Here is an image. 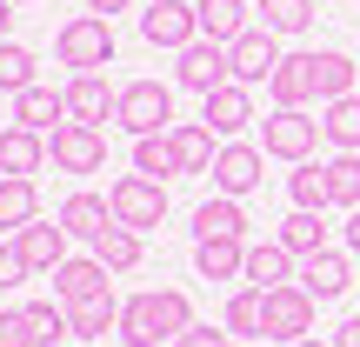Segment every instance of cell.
Segmentation results:
<instances>
[{"label":"cell","instance_id":"4","mask_svg":"<svg viewBox=\"0 0 360 347\" xmlns=\"http://www.w3.org/2000/svg\"><path fill=\"white\" fill-rule=\"evenodd\" d=\"M321 120L307 114V107H274L267 114V154L287 160V168H300V160H314V147H321Z\"/></svg>","mask_w":360,"mask_h":347},{"label":"cell","instance_id":"12","mask_svg":"<svg viewBox=\"0 0 360 347\" xmlns=\"http://www.w3.org/2000/svg\"><path fill=\"white\" fill-rule=\"evenodd\" d=\"M200 120L220 134V141H240V134L254 127V94H247L240 80H227V87L200 94Z\"/></svg>","mask_w":360,"mask_h":347},{"label":"cell","instance_id":"36","mask_svg":"<svg viewBox=\"0 0 360 347\" xmlns=\"http://www.w3.org/2000/svg\"><path fill=\"white\" fill-rule=\"evenodd\" d=\"M314 80H321V101H347L360 67L347 61V53H314Z\"/></svg>","mask_w":360,"mask_h":347},{"label":"cell","instance_id":"41","mask_svg":"<svg viewBox=\"0 0 360 347\" xmlns=\"http://www.w3.org/2000/svg\"><path fill=\"white\" fill-rule=\"evenodd\" d=\"M27 274H34V267H27L20 241H13V234H7V241H0V294H7V287H20Z\"/></svg>","mask_w":360,"mask_h":347},{"label":"cell","instance_id":"47","mask_svg":"<svg viewBox=\"0 0 360 347\" xmlns=\"http://www.w3.org/2000/svg\"><path fill=\"white\" fill-rule=\"evenodd\" d=\"M294 347H334V341H314V334H307V341H294Z\"/></svg>","mask_w":360,"mask_h":347},{"label":"cell","instance_id":"5","mask_svg":"<svg viewBox=\"0 0 360 347\" xmlns=\"http://www.w3.org/2000/svg\"><path fill=\"white\" fill-rule=\"evenodd\" d=\"M281 34H267V27H247L240 40H233L227 47V67H233V80H240V87H267L274 74H281Z\"/></svg>","mask_w":360,"mask_h":347},{"label":"cell","instance_id":"42","mask_svg":"<svg viewBox=\"0 0 360 347\" xmlns=\"http://www.w3.org/2000/svg\"><path fill=\"white\" fill-rule=\"evenodd\" d=\"M220 341H227V327H220V334H214V327H207V321H193L187 334L174 341V347H220Z\"/></svg>","mask_w":360,"mask_h":347},{"label":"cell","instance_id":"3","mask_svg":"<svg viewBox=\"0 0 360 347\" xmlns=\"http://www.w3.org/2000/svg\"><path fill=\"white\" fill-rule=\"evenodd\" d=\"M107 201H114V220H120V227H134V234H147V227L167 220V187L147 180V174H120L114 187H107Z\"/></svg>","mask_w":360,"mask_h":347},{"label":"cell","instance_id":"8","mask_svg":"<svg viewBox=\"0 0 360 347\" xmlns=\"http://www.w3.org/2000/svg\"><path fill=\"white\" fill-rule=\"evenodd\" d=\"M314 308H321V301H314L300 281L274 287V294H267V341H281V347L307 341V334H314Z\"/></svg>","mask_w":360,"mask_h":347},{"label":"cell","instance_id":"46","mask_svg":"<svg viewBox=\"0 0 360 347\" xmlns=\"http://www.w3.org/2000/svg\"><path fill=\"white\" fill-rule=\"evenodd\" d=\"M7 27H13V0H0V40H7Z\"/></svg>","mask_w":360,"mask_h":347},{"label":"cell","instance_id":"39","mask_svg":"<svg viewBox=\"0 0 360 347\" xmlns=\"http://www.w3.org/2000/svg\"><path fill=\"white\" fill-rule=\"evenodd\" d=\"M327 201L347 207V214L360 207V154H334L327 160Z\"/></svg>","mask_w":360,"mask_h":347},{"label":"cell","instance_id":"18","mask_svg":"<svg viewBox=\"0 0 360 347\" xmlns=\"http://www.w3.org/2000/svg\"><path fill=\"white\" fill-rule=\"evenodd\" d=\"M40 168H47V134H34V127H0V174H20V180H34Z\"/></svg>","mask_w":360,"mask_h":347},{"label":"cell","instance_id":"44","mask_svg":"<svg viewBox=\"0 0 360 347\" xmlns=\"http://www.w3.org/2000/svg\"><path fill=\"white\" fill-rule=\"evenodd\" d=\"M340 241H347V254H360V207L347 214V227H340Z\"/></svg>","mask_w":360,"mask_h":347},{"label":"cell","instance_id":"38","mask_svg":"<svg viewBox=\"0 0 360 347\" xmlns=\"http://www.w3.org/2000/svg\"><path fill=\"white\" fill-rule=\"evenodd\" d=\"M34 67H40V61L20 47V40H0V94H27V87H40Z\"/></svg>","mask_w":360,"mask_h":347},{"label":"cell","instance_id":"10","mask_svg":"<svg viewBox=\"0 0 360 347\" xmlns=\"http://www.w3.org/2000/svg\"><path fill=\"white\" fill-rule=\"evenodd\" d=\"M260 168H267V147H254V141H227V147H220V160H214V194L247 201V194L267 180Z\"/></svg>","mask_w":360,"mask_h":347},{"label":"cell","instance_id":"13","mask_svg":"<svg viewBox=\"0 0 360 347\" xmlns=\"http://www.w3.org/2000/svg\"><path fill=\"white\" fill-rule=\"evenodd\" d=\"M247 287H260V294H274V287L300 281V254H287L281 241H247Z\"/></svg>","mask_w":360,"mask_h":347},{"label":"cell","instance_id":"1","mask_svg":"<svg viewBox=\"0 0 360 347\" xmlns=\"http://www.w3.org/2000/svg\"><path fill=\"white\" fill-rule=\"evenodd\" d=\"M53 53H60V67H74V74H101V67L114 61V27H107L101 13H74V20L53 34Z\"/></svg>","mask_w":360,"mask_h":347},{"label":"cell","instance_id":"7","mask_svg":"<svg viewBox=\"0 0 360 347\" xmlns=\"http://www.w3.org/2000/svg\"><path fill=\"white\" fill-rule=\"evenodd\" d=\"M141 40H147V47H167V53L193 47V40H200V13H193V0H154V7L141 13Z\"/></svg>","mask_w":360,"mask_h":347},{"label":"cell","instance_id":"29","mask_svg":"<svg viewBox=\"0 0 360 347\" xmlns=\"http://www.w3.org/2000/svg\"><path fill=\"white\" fill-rule=\"evenodd\" d=\"M274 241H281L287 254H300V260H307V254H321V241H327V220L314 214V207H294V214L281 220V234H274Z\"/></svg>","mask_w":360,"mask_h":347},{"label":"cell","instance_id":"2","mask_svg":"<svg viewBox=\"0 0 360 347\" xmlns=\"http://www.w3.org/2000/svg\"><path fill=\"white\" fill-rule=\"evenodd\" d=\"M114 127H127L134 141H147V134H167L174 127V87H160V80H127L120 87V114Z\"/></svg>","mask_w":360,"mask_h":347},{"label":"cell","instance_id":"32","mask_svg":"<svg viewBox=\"0 0 360 347\" xmlns=\"http://www.w3.org/2000/svg\"><path fill=\"white\" fill-rule=\"evenodd\" d=\"M287 201L294 207H314V214H327V160H300L294 174H287Z\"/></svg>","mask_w":360,"mask_h":347},{"label":"cell","instance_id":"50","mask_svg":"<svg viewBox=\"0 0 360 347\" xmlns=\"http://www.w3.org/2000/svg\"><path fill=\"white\" fill-rule=\"evenodd\" d=\"M321 7H340V0H321Z\"/></svg>","mask_w":360,"mask_h":347},{"label":"cell","instance_id":"34","mask_svg":"<svg viewBox=\"0 0 360 347\" xmlns=\"http://www.w3.org/2000/svg\"><path fill=\"white\" fill-rule=\"evenodd\" d=\"M94 254L107 260V274H127V267H141V254H147V247H141V234H134V227H120V220H114V227L94 241Z\"/></svg>","mask_w":360,"mask_h":347},{"label":"cell","instance_id":"27","mask_svg":"<svg viewBox=\"0 0 360 347\" xmlns=\"http://www.w3.org/2000/svg\"><path fill=\"white\" fill-rule=\"evenodd\" d=\"M120 308H127V301H114V287L94 294V301H80V308H67V314H74V341L87 347V341H101L107 327H120Z\"/></svg>","mask_w":360,"mask_h":347},{"label":"cell","instance_id":"17","mask_svg":"<svg viewBox=\"0 0 360 347\" xmlns=\"http://www.w3.org/2000/svg\"><path fill=\"white\" fill-rule=\"evenodd\" d=\"M300 287H307L314 301H334L354 287V267H347V247H321V254L300 260Z\"/></svg>","mask_w":360,"mask_h":347},{"label":"cell","instance_id":"16","mask_svg":"<svg viewBox=\"0 0 360 347\" xmlns=\"http://www.w3.org/2000/svg\"><path fill=\"white\" fill-rule=\"evenodd\" d=\"M13 241H20V254H27V267H34V274H53L67 260V241H74V234H67L60 214H53V220H27Z\"/></svg>","mask_w":360,"mask_h":347},{"label":"cell","instance_id":"19","mask_svg":"<svg viewBox=\"0 0 360 347\" xmlns=\"http://www.w3.org/2000/svg\"><path fill=\"white\" fill-rule=\"evenodd\" d=\"M60 227L94 247L107 227H114V201H101V194H67V201H60Z\"/></svg>","mask_w":360,"mask_h":347},{"label":"cell","instance_id":"43","mask_svg":"<svg viewBox=\"0 0 360 347\" xmlns=\"http://www.w3.org/2000/svg\"><path fill=\"white\" fill-rule=\"evenodd\" d=\"M334 347H360V314H354V321H340V327H334Z\"/></svg>","mask_w":360,"mask_h":347},{"label":"cell","instance_id":"26","mask_svg":"<svg viewBox=\"0 0 360 347\" xmlns=\"http://www.w3.org/2000/svg\"><path fill=\"white\" fill-rule=\"evenodd\" d=\"M27 220H40V187L20 174H0V234H20Z\"/></svg>","mask_w":360,"mask_h":347},{"label":"cell","instance_id":"15","mask_svg":"<svg viewBox=\"0 0 360 347\" xmlns=\"http://www.w3.org/2000/svg\"><path fill=\"white\" fill-rule=\"evenodd\" d=\"M193 241H247V207L233 194H207L193 207Z\"/></svg>","mask_w":360,"mask_h":347},{"label":"cell","instance_id":"6","mask_svg":"<svg viewBox=\"0 0 360 347\" xmlns=\"http://www.w3.org/2000/svg\"><path fill=\"white\" fill-rule=\"evenodd\" d=\"M47 160H53L60 174H101V168H107V134L67 120L60 134H47Z\"/></svg>","mask_w":360,"mask_h":347},{"label":"cell","instance_id":"33","mask_svg":"<svg viewBox=\"0 0 360 347\" xmlns=\"http://www.w3.org/2000/svg\"><path fill=\"white\" fill-rule=\"evenodd\" d=\"M127 347H160V321H154V294H134L120 308V327H114Z\"/></svg>","mask_w":360,"mask_h":347},{"label":"cell","instance_id":"45","mask_svg":"<svg viewBox=\"0 0 360 347\" xmlns=\"http://www.w3.org/2000/svg\"><path fill=\"white\" fill-rule=\"evenodd\" d=\"M134 7V0H87V13H101V20H107V13H127Z\"/></svg>","mask_w":360,"mask_h":347},{"label":"cell","instance_id":"20","mask_svg":"<svg viewBox=\"0 0 360 347\" xmlns=\"http://www.w3.org/2000/svg\"><path fill=\"white\" fill-rule=\"evenodd\" d=\"M267 94H274V107H307V101H321L314 53H287V61H281V74L267 80Z\"/></svg>","mask_w":360,"mask_h":347},{"label":"cell","instance_id":"14","mask_svg":"<svg viewBox=\"0 0 360 347\" xmlns=\"http://www.w3.org/2000/svg\"><path fill=\"white\" fill-rule=\"evenodd\" d=\"M107 294V260L101 254H67L60 267H53V301H67V308H80V301Z\"/></svg>","mask_w":360,"mask_h":347},{"label":"cell","instance_id":"30","mask_svg":"<svg viewBox=\"0 0 360 347\" xmlns=\"http://www.w3.org/2000/svg\"><path fill=\"white\" fill-rule=\"evenodd\" d=\"M314 7H321V0H254V13H260L267 34H307Z\"/></svg>","mask_w":360,"mask_h":347},{"label":"cell","instance_id":"49","mask_svg":"<svg viewBox=\"0 0 360 347\" xmlns=\"http://www.w3.org/2000/svg\"><path fill=\"white\" fill-rule=\"evenodd\" d=\"M13 7H34V0H13Z\"/></svg>","mask_w":360,"mask_h":347},{"label":"cell","instance_id":"48","mask_svg":"<svg viewBox=\"0 0 360 347\" xmlns=\"http://www.w3.org/2000/svg\"><path fill=\"white\" fill-rule=\"evenodd\" d=\"M220 347H247V341H233V334H227V341H220Z\"/></svg>","mask_w":360,"mask_h":347},{"label":"cell","instance_id":"37","mask_svg":"<svg viewBox=\"0 0 360 347\" xmlns=\"http://www.w3.org/2000/svg\"><path fill=\"white\" fill-rule=\"evenodd\" d=\"M154 321H160V341H180L193 327V301L180 287H154Z\"/></svg>","mask_w":360,"mask_h":347},{"label":"cell","instance_id":"9","mask_svg":"<svg viewBox=\"0 0 360 347\" xmlns=\"http://www.w3.org/2000/svg\"><path fill=\"white\" fill-rule=\"evenodd\" d=\"M174 80H180V87H187V94H214V87H227V80H233V67H227V47H220V40H193V47H180L174 53Z\"/></svg>","mask_w":360,"mask_h":347},{"label":"cell","instance_id":"23","mask_svg":"<svg viewBox=\"0 0 360 347\" xmlns=\"http://www.w3.org/2000/svg\"><path fill=\"white\" fill-rule=\"evenodd\" d=\"M220 134L207 127V120H180L174 127V154H180V174H214V160H220Z\"/></svg>","mask_w":360,"mask_h":347},{"label":"cell","instance_id":"25","mask_svg":"<svg viewBox=\"0 0 360 347\" xmlns=\"http://www.w3.org/2000/svg\"><path fill=\"white\" fill-rule=\"evenodd\" d=\"M220 327H227L233 341L267 334V294H260V287H240V294H227V308H220Z\"/></svg>","mask_w":360,"mask_h":347},{"label":"cell","instance_id":"11","mask_svg":"<svg viewBox=\"0 0 360 347\" xmlns=\"http://www.w3.org/2000/svg\"><path fill=\"white\" fill-rule=\"evenodd\" d=\"M60 94H67V120H80V127H107L120 114V87H107V74H74Z\"/></svg>","mask_w":360,"mask_h":347},{"label":"cell","instance_id":"40","mask_svg":"<svg viewBox=\"0 0 360 347\" xmlns=\"http://www.w3.org/2000/svg\"><path fill=\"white\" fill-rule=\"evenodd\" d=\"M0 347H40L34 341V314H27V308H0Z\"/></svg>","mask_w":360,"mask_h":347},{"label":"cell","instance_id":"35","mask_svg":"<svg viewBox=\"0 0 360 347\" xmlns=\"http://www.w3.org/2000/svg\"><path fill=\"white\" fill-rule=\"evenodd\" d=\"M27 314H34V341L40 347H67V341H74V314H67V301H27Z\"/></svg>","mask_w":360,"mask_h":347},{"label":"cell","instance_id":"21","mask_svg":"<svg viewBox=\"0 0 360 347\" xmlns=\"http://www.w3.org/2000/svg\"><path fill=\"white\" fill-rule=\"evenodd\" d=\"M13 120H20V127H34V134H60V127H67V94H53V87L13 94Z\"/></svg>","mask_w":360,"mask_h":347},{"label":"cell","instance_id":"28","mask_svg":"<svg viewBox=\"0 0 360 347\" xmlns=\"http://www.w3.org/2000/svg\"><path fill=\"white\" fill-rule=\"evenodd\" d=\"M134 174H147V180H167L180 174V154H174V127L167 134H147V141H134Z\"/></svg>","mask_w":360,"mask_h":347},{"label":"cell","instance_id":"24","mask_svg":"<svg viewBox=\"0 0 360 347\" xmlns=\"http://www.w3.org/2000/svg\"><path fill=\"white\" fill-rule=\"evenodd\" d=\"M193 274L200 281H240L247 274V241H193Z\"/></svg>","mask_w":360,"mask_h":347},{"label":"cell","instance_id":"22","mask_svg":"<svg viewBox=\"0 0 360 347\" xmlns=\"http://www.w3.org/2000/svg\"><path fill=\"white\" fill-rule=\"evenodd\" d=\"M193 13H200V34H207V40H220V47H233V40L254 27L247 0H193Z\"/></svg>","mask_w":360,"mask_h":347},{"label":"cell","instance_id":"31","mask_svg":"<svg viewBox=\"0 0 360 347\" xmlns=\"http://www.w3.org/2000/svg\"><path fill=\"white\" fill-rule=\"evenodd\" d=\"M321 134L340 147V154H360V94H347V101H327Z\"/></svg>","mask_w":360,"mask_h":347}]
</instances>
